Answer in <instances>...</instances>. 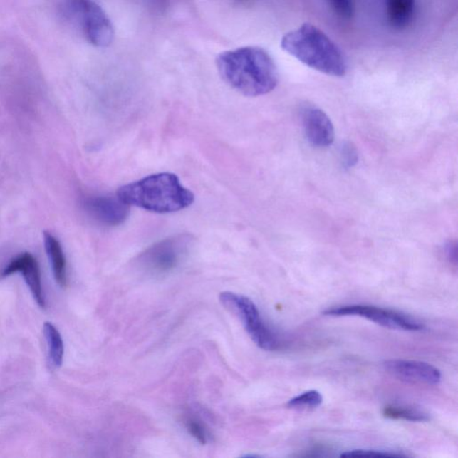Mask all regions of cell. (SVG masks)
Masks as SVG:
<instances>
[{"label":"cell","mask_w":458,"mask_h":458,"mask_svg":"<svg viewBox=\"0 0 458 458\" xmlns=\"http://www.w3.org/2000/svg\"><path fill=\"white\" fill-rule=\"evenodd\" d=\"M384 367L391 375L409 382L435 385L442 380V373L439 370L428 363L414 361V360L394 359L386 361Z\"/></svg>","instance_id":"cell-9"},{"label":"cell","mask_w":458,"mask_h":458,"mask_svg":"<svg viewBox=\"0 0 458 458\" xmlns=\"http://www.w3.org/2000/svg\"><path fill=\"white\" fill-rule=\"evenodd\" d=\"M82 205L90 219L106 227L121 225L130 213L129 205L122 202L118 195H89L83 198Z\"/></svg>","instance_id":"cell-8"},{"label":"cell","mask_w":458,"mask_h":458,"mask_svg":"<svg viewBox=\"0 0 458 458\" xmlns=\"http://www.w3.org/2000/svg\"><path fill=\"white\" fill-rule=\"evenodd\" d=\"M21 274L23 275L24 281L26 282L34 297L38 306L41 308L46 306L45 301L43 284H41V276L39 264L33 254L24 253L14 258L8 265L6 266L0 277L6 278L14 274Z\"/></svg>","instance_id":"cell-10"},{"label":"cell","mask_w":458,"mask_h":458,"mask_svg":"<svg viewBox=\"0 0 458 458\" xmlns=\"http://www.w3.org/2000/svg\"><path fill=\"white\" fill-rule=\"evenodd\" d=\"M341 158L344 165L347 167L355 166L358 162V152L355 147L350 142L345 143L342 147Z\"/></svg>","instance_id":"cell-20"},{"label":"cell","mask_w":458,"mask_h":458,"mask_svg":"<svg viewBox=\"0 0 458 458\" xmlns=\"http://www.w3.org/2000/svg\"><path fill=\"white\" fill-rule=\"evenodd\" d=\"M328 2L333 11L342 19H349L354 15L353 0H328Z\"/></svg>","instance_id":"cell-17"},{"label":"cell","mask_w":458,"mask_h":458,"mask_svg":"<svg viewBox=\"0 0 458 458\" xmlns=\"http://www.w3.org/2000/svg\"><path fill=\"white\" fill-rule=\"evenodd\" d=\"M342 457H405L404 454L392 452V451L375 450V449H355L343 453Z\"/></svg>","instance_id":"cell-18"},{"label":"cell","mask_w":458,"mask_h":458,"mask_svg":"<svg viewBox=\"0 0 458 458\" xmlns=\"http://www.w3.org/2000/svg\"><path fill=\"white\" fill-rule=\"evenodd\" d=\"M187 427L191 435L194 437L199 442L202 444L207 443L209 438L207 430L197 419H188Z\"/></svg>","instance_id":"cell-19"},{"label":"cell","mask_w":458,"mask_h":458,"mask_svg":"<svg viewBox=\"0 0 458 458\" xmlns=\"http://www.w3.org/2000/svg\"><path fill=\"white\" fill-rule=\"evenodd\" d=\"M323 396L319 391L310 390L292 398L288 402V407L292 408L296 407H317L323 403Z\"/></svg>","instance_id":"cell-16"},{"label":"cell","mask_w":458,"mask_h":458,"mask_svg":"<svg viewBox=\"0 0 458 458\" xmlns=\"http://www.w3.org/2000/svg\"><path fill=\"white\" fill-rule=\"evenodd\" d=\"M216 65L224 81L244 96L265 95L278 85L277 66L264 48L243 47L223 52L217 57Z\"/></svg>","instance_id":"cell-1"},{"label":"cell","mask_w":458,"mask_h":458,"mask_svg":"<svg viewBox=\"0 0 458 458\" xmlns=\"http://www.w3.org/2000/svg\"><path fill=\"white\" fill-rule=\"evenodd\" d=\"M220 303L242 321L244 328L255 344L264 350L272 351L279 348V341L275 332L268 326L255 303L248 297L232 292H223Z\"/></svg>","instance_id":"cell-4"},{"label":"cell","mask_w":458,"mask_h":458,"mask_svg":"<svg viewBox=\"0 0 458 458\" xmlns=\"http://www.w3.org/2000/svg\"><path fill=\"white\" fill-rule=\"evenodd\" d=\"M324 316L342 317L359 316L373 321L380 326L407 331L424 330V325L414 318L397 311L380 308V307L361 306H345L324 311Z\"/></svg>","instance_id":"cell-7"},{"label":"cell","mask_w":458,"mask_h":458,"mask_svg":"<svg viewBox=\"0 0 458 458\" xmlns=\"http://www.w3.org/2000/svg\"><path fill=\"white\" fill-rule=\"evenodd\" d=\"M383 415L387 418L395 420H405L410 422H426L429 416L424 411L417 408L403 407V405H387L383 410Z\"/></svg>","instance_id":"cell-15"},{"label":"cell","mask_w":458,"mask_h":458,"mask_svg":"<svg viewBox=\"0 0 458 458\" xmlns=\"http://www.w3.org/2000/svg\"><path fill=\"white\" fill-rule=\"evenodd\" d=\"M281 48L303 64L325 75L342 78L347 73V62L340 48L312 24H303L286 33Z\"/></svg>","instance_id":"cell-3"},{"label":"cell","mask_w":458,"mask_h":458,"mask_svg":"<svg viewBox=\"0 0 458 458\" xmlns=\"http://www.w3.org/2000/svg\"><path fill=\"white\" fill-rule=\"evenodd\" d=\"M44 244L55 281L61 288H65L68 285V270H66V257L61 244L52 234L48 232L44 233Z\"/></svg>","instance_id":"cell-12"},{"label":"cell","mask_w":458,"mask_h":458,"mask_svg":"<svg viewBox=\"0 0 458 458\" xmlns=\"http://www.w3.org/2000/svg\"><path fill=\"white\" fill-rule=\"evenodd\" d=\"M191 236L177 235L153 244L140 255V267L153 275L172 272L187 258L192 246Z\"/></svg>","instance_id":"cell-5"},{"label":"cell","mask_w":458,"mask_h":458,"mask_svg":"<svg viewBox=\"0 0 458 458\" xmlns=\"http://www.w3.org/2000/svg\"><path fill=\"white\" fill-rule=\"evenodd\" d=\"M65 9L68 16L80 20L87 40L93 46L106 48L113 43L111 21L93 0H66Z\"/></svg>","instance_id":"cell-6"},{"label":"cell","mask_w":458,"mask_h":458,"mask_svg":"<svg viewBox=\"0 0 458 458\" xmlns=\"http://www.w3.org/2000/svg\"><path fill=\"white\" fill-rule=\"evenodd\" d=\"M445 253L447 259H449L451 264L457 265V246L454 242H450L447 244Z\"/></svg>","instance_id":"cell-21"},{"label":"cell","mask_w":458,"mask_h":458,"mask_svg":"<svg viewBox=\"0 0 458 458\" xmlns=\"http://www.w3.org/2000/svg\"><path fill=\"white\" fill-rule=\"evenodd\" d=\"M386 15L391 26L403 30L414 19L415 0H385Z\"/></svg>","instance_id":"cell-13"},{"label":"cell","mask_w":458,"mask_h":458,"mask_svg":"<svg viewBox=\"0 0 458 458\" xmlns=\"http://www.w3.org/2000/svg\"><path fill=\"white\" fill-rule=\"evenodd\" d=\"M304 134L313 146L325 148L332 145L335 130L330 118L323 110L314 106H306L302 110Z\"/></svg>","instance_id":"cell-11"},{"label":"cell","mask_w":458,"mask_h":458,"mask_svg":"<svg viewBox=\"0 0 458 458\" xmlns=\"http://www.w3.org/2000/svg\"><path fill=\"white\" fill-rule=\"evenodd\" d=\"M118 197L125 204L156 213L179 212L191 206L194 195L182 185L177 175L160 173L118 189Z\"/></svg>","instance_id":"cell-2"},{"label":"cell","mask_w":458,"mask_h":458,"mask_svg":"<svg viewBox=\"0 0 458 458\" xmlns=\"http://www.w3.org/2000/svg\"><path fill=\"white\" fill-rule=\"evenodd\" d=\"M43 332L48 343V359H50L51 365L54 369L59 368L62 365L65 350L61 335L58 328L51 323L44 324Z\"/></svg>","instance_id":"cell-14"}]
</instances>
